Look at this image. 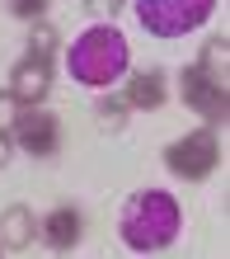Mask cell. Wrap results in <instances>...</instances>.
Wrapping results in <instances>:
<instances>
[{"mask_svg":"<svg viewBox=\"0 0 230 259\" xmlns=\"http://www.w3.org/2000/svg\"><path fill=\"white\" fill-rule=\"evenodd\" d=\"M19 109H24V104L14 99L10 90H0V132H10V127H14V118H19Z\"/></svg>","mask_w":230,"mask_h":259,"instance_id":"14","label":"cell"},{"mask_svg":"<svg viewBox=\"0 0 230 259\" xmlns=\"http://www.w3.org/2000/svg\"><path fill=\"white\" fill-rule=\"evenodd\" d=\"M216 0H136V19L155 38H183L211 19Z\"/></svg>","mask_w":230,"mask_h":259,"instance_id":"3","label":"cell"},{"mask_svg":"<svg viewBox=\"0 0 230 259\" xmlns=\"http://www.w3.org/2000/svg\"><path fill=\"white\" fill-rule=\"evenodd\" d=\"M164 165H169V175L188 179V184L207 179V175L221 165V142H216V132H211V127H197V132H188V137H179V142H169Z\"/></svg>","mask_w":230,"mask_h":259,"instance_id":"4","label":"cell"},{"mask_svg":"<svg viewBox=\"0 0 230 259\" xmlns=\"http://www.w3.org/2000/svg\"><path fill=\"white\" fill-rule=\"evenodd\" d=\"M10 132H14V142H19V151H28V156H38V160H47L52 151H56V142H61L56 118H52V113H42L38 104H24Z\"/></svg>","mask_w":230,"mask_h":259,"instance_id":"6","label":"cell"},{"mask_svg":"<svg viewBox=\"0 0 230 259\" xmlns=\"http://www.w3.org/2000/svg\"><path fill=\"white\" fill-rule=\"evenodd\" d=\"M225 62H230V48H225V38H211L207 48H202V57H197V66H207L211 75H221V80H225Z\"/></svg>","mask_w":230,"mask_h":259,"instance_id":"11","label":"cell"},{"mask_svg":"<svg viewBox=\"0 0 230 259\" xmlns=\"http://www.w3.org/2000/svg\"><path fill=\"white\" fill-rule=\"evenodd\" d=\"M127 38L118 33L113 24H94V28H85L80 38L66 48V66H71V75L80 85H94V90H103V85H113L122 71H127Z\"/></svg>","mask_w":230,"mask_h":259,"instance_id":"2","label":"cell"},{"mask_svg":"<svg viewBox=\"0 0 230 259\" xmlns=\"http://www.w3.org/2000/svg\"><path fill=\"white\" fill-rule=\"evenodd\" d=\"M179 226H183V212L174 203V193H164V189L132 193L122 203V217H118V231L127 240V250H136V254H155L164 245H174Z\"/></svg>","mask_w":230,"mask_h":259,"instance_id":"1","label":"cell"},{"mask_svg":"<svg viewBox=\"0 0 230 259\" xmlns=\"http://www.w3.org/2000/svg\"><path fill=\"white\" fill-rule=\"evenodd\" d=\"M42 10H47V0H14V14L19 19H38Z\"/></svg>","mask_w":230,"mask_h":259,"instance_id":"15","label":"cell"},{"mask_svg":"<svg viewBox=\"0 0 230 259\" xmlns=\"http://www.w3.org/2000/svg\"><path fill=\"white\" fill-rule=\"evenodd\" d=\"M47 90H52V62H47V57L28 52L24 62L10 71V95L19 99V104H42Z\"/></svg>","mask_w":230,"mask_h":259,"instance_id":"7","label":"cell"},{"mask_svg":"<svg viewBox=\"0 0 230 259\" xmlns=\"http://www.w3.org/2000/svg\"><path fill=\"white\" fill-rule=\"evenodd\" d=\"M179 90H183V104H188L193 113H202L207 123H225L230 118V95H225V80L221 75H211L207 66H188L183 71V80H179Z\"/></svg>","mask_w":230,"mask_h":259,"instance_id":"5","label":"cell"},{"mask_svg":"<svg viewBox=\"0 0 230 259\" xmlns=\"http://www.w3.org/2000/svg\"><path fill=\"white\" fill-rule=\"evenodd\" d=\"M164 95H169L164 71L150 66V71H141V75H132V80H127V95H122V104H127V109H160Z\"/></svg>","mask_w":230,"mask_h":259,"instance_id":"8","label":"cell"},{"mask_svg":"<svg viewBox=\"0 0 230 259\" xmlns=\"http://www.w3.org/2000/svg\"><path fill=\"white\" fill-rule=\"evenodd\" d=\"M85 5H89V10H94V14H113V10L122 5V0H85Z\"/></svg>","mask_w":230,"mask_h":259,"instance_id":"16","label":"cell"},{"mask_svg":"<svg viewBox=\"0 0 230 259\" xmlns=\"http://www.w3.org/2000/svg\"><path fill=\"white\" fill-rule=\"evenodd\" d=\"M42 240H47V250H56V254L75 250V240H80V212L75 207L47 212V217H42Z\"/></svg>","mask_w":230,"mask_h":259,"instance_id":"9","label":"cell"},{"mask_svg":"<svg viewBox=\"0 0 230 259\" xmlns=\"http://www.w3.org/2000/svg\"><path fill=\"white\" fill-rule=\"evenodd\" d=\"M94 113H99V127H108V132H118L122 123H127V104H122V99H99L94 104Z\"/></svg>","mask_w":230,"mask_h":259,"instance_id":"12","label":"cell"},{"mask_svg":"<svg viewBox=\"0 0 230 259\" xmlns=\"http://www.w3.org/2000/svg\"><path fill=\"white\" fill-rule=\"evenodd\" d=\"M33 231H38V222H33V212L28 207H5L0 212V245L5 250H28L33 245Z\"/></svg>","mask_w":230,"mask_h":259,"instance_id":"10","label":"cell"},{"mask_svg":"<svg viewBox=\"0 0 230 259\" xmlns=\"http://www.w3.org/2000/svg\"><path fill=\"white\" fill-rule=\"evenodd\" d=\"M28 52H33V57H47V62H52V52H56V28L38 24L33 38H28Z\"/></svg>","mask_w":230,"mask_h":259,"instance_id":"13","label":"cell"},{"mask_svg":"<svg viewBox=\"0 0 230 259\" xmlns=\"http://www.w3.org/2000/svg\"><path fill=\"white\" fill-rule=\"evenodd\" d=\"M10 156H14L10 151V132H0V165H10Z\"/></svg>","mask_w":230,"mask_h":259,"instance_id":"17","label":"cell"}]
</instances>
